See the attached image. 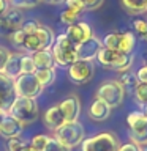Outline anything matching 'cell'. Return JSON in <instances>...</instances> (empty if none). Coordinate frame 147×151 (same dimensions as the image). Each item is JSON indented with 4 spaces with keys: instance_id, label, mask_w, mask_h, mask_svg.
<instances>
[{
    "instance_id": "1",
    "label": "cell",
    "mask_w": 147,
    "mask_h": 151,
    "mask_svg": "<svg viewBox=\"0 0 147 151\" xmlns=\"http://www.w3.org/2000/svg\"><path fill=\"white\" fill-rule=\"evenodd\" d=\"M38 102L33 98H21L16 96L11 106L8 107L7 113L19 120L24 126L32 124L33 121L38 120Z\"/></svg>"
},
{
    "instance_id": "2",
    "label": "cell",
    "mask_w": 147,
    "mask_h": 151,
    "mask_svg": "<svg viewBox=\"0 0 147 151\" xmlns=\"http://www.w3.org/2000/svg\"><path fill=\"white\" fill-rule=\"evenodd\" d=\"M54 41H55V35L52 32V28L40 24L33 32L25 33V38H24V50L27 54H33V52H38V50L51 49Z\"/></svg>"
},
{
    "instance_id": "3",
    "label": "cell",
    "mask_w": 147,
    "mask_h": 151,
    "mask_svg": "<svg viewBox=\"0 0 147 151\" xmlns=\"http://www.w3.org/2000/svg\"><path fill=\"white\" fill-rule=\"evenodd\" d=\"M51 52L55 60V65L62 66V68L70 66L71 63H74L78 60V57H76V44L65 33L55 36V41L51 47Z\"/></svg>"
},
{
    "instance_id": "4",
    "label": "cell",
    "mask_w": 147,
    "mask_h": 151,
    "mask_svg": "<svg viewBox=\"0 0 147 151\" xmlns=\"http://www.w3.org/2000/svg\"><path fill=\"white\" fill-rule=\"evenodd\" d=\"M54 139L73 150V148H76V146H79L81 143H82V140L85 139L84 126L81 124L78 120L63 123L60 127H57V129L54 131Z\"/></svg>"
},
{
    "instance_id": "5",
    "label": "cell",
    "mask_w": 147,
    "mask_h": 151,
    "mask_svg": "<svg viewBox=\"0 0 147 151\" xmlns=\"http://www.w3.org/2000/svg\"><path fill=\"white\" fill-rule=\"evenodd\" d=\"M97 60L104 66V68L116 69V71H120V73H125V71H128V69L131 68L135 57H133V54L127 55V54H122V52L108 49V47L103 46L101 49H100L98 55H97Z\"/></svg>"
},
{
    "instance_id": "6",
    "label": "cell",
    "mask_w": 147,
    "mask_h": 151,
    "mask_svg": "<svg viewBox=\"0 0 147 151\" xmlns=\"http://www.w3.org/2000/svg\"><path fill=\"white\" fill-rule=\"evenodd\" d=\"M79 146L81 151H119L120 142L112 132H100L89 139H84Z\"/></svg>"
},
{
    "instance_id": "7",
    "label": "cell",
    "mask_w": 147,
    "mask_h": 151,
    "mask_svg": "<svg viewBox=\"0 0 147 151\" xmlns=\"http://www.w3.org/2000/svg\"><path fill=\"white\" fill-rule=\"evenodd\" d=\"M101 42L108 49L130 55L133 54L135 46H136V35L131 32H111L103 38Z\"/></svg>"
},
{
    "instance_id": "8",
    "label": "cell",
    "mask_w": 147,
    "mask_h": 151,
    "mask_svg": "<svg viewBox=\"0 0 147 151\" xmlns=\"http://www.w3.org/2000/svg\"><path fill=\"white\" fill-rule=\"evenodd\" d=\"M95 98L104 101L111 109L119 107L123 102V99H125V88H123L122 83L116 79L106 80V82L100 83Z\"/></svg>"
},
{
    "instance_id": "9",
    "label": "cell",
    "mask_w": 147,
    "mask_h": 151,
    "mask_svg": "<svg viewBox=\"0 0 147 151\" xmlns=\"http://www.w3.org/2000/svg\"><path fill=\"white\" fill-rule=\"evenodd\" d=\"M127 123L130 126L131 142L139 146L147 145V116L144 112H131L127 116Z\"/></svg>"
},
{
    "instance_id": "10",
    "label": "cell",
    "mask_w": 147,
    "mask_h": 151,
    "mask_svg": "<svg viewBox=\"0 0 147 151\" xmlns=\"http://www.w3.org/2000/svg\"><path fill=\"white\" fill-rule=\"evenodd\" d=\"M43 90L44 88L38 82L35 74H21L14 79V91H16V96L36 99L43 93Z\"/></svg>"
},
{
    "instance_id": "11",
    "label": "cell",
    "mask_w": 147,
    "mask_h": 151,
    "mask_svg": "<svg viewBox=\"0 0 147 151\" xmlns=\"http://www.w3.org/2000/svg\"><path fill=\"white\" fill-rule=\"evenodd\" d=\"M24 24V14L21 9L8 6L3 13H0V35L9 36L13 32L21 28Z\"/></svg>"
},
{
    "instance_id": "12",
    "label": "cell",
    "mask_w": 147,
    "mask_h": 151,
    "mask_svg": "<svg viewBox=\"0 0 147 151\" xmlns=\"http://www.w3.org/2000/svg\"><path fill=\"white\" fill-rule=\"evenodd\" d=\"M95 74V65L93 61H85V60H76L74 63L68 66V77L76 85H84L87 83Z\"/></svg>"
},
{
    "instance_id": "13",
    "label": "cell",
    "mask_w": 147,
    "mask_h": 151,
    "mask_svg": "<svg viewBox=\"0 0 147 151\" xmlns=\"http://www.w3.org/2000/svg\"><path fill=\"white\" fill-rule=\"evenodd\" d=\"M101 47H103L101 40L93 35L92 38H89V40H85L81 44L76 46V57H78V60L93 61L97 58V55H98Z\"/></svg>"
},
{
    "instance_id": "14",
    "label": "cell",
    "mask_w": 147,
    "mask_h": 151,
    "mask_svg": "<svg viewBox=\"0 0 147 151\" xmlns=\"http://www.w3.org/2000/svg\"><path fill=\"white\" fill-rule=\"evenodd\" d=\"M16 98L14 91V80L5 73H0V110L7 112L8 107Z\"/></svg>"
},
{
    "instance_id": "15",
    "label": "cell",
    "mask_w": 147,
    "mask_h": 151,
    "mask_svg": "<svg viewBox=\"0 0 147 151\" xmlns=\"http://www.w3.org/2000/svg\"><path fill=\"white\" fill-rule=\"evenodd\" d=\"M59 109L62 112V115L65 118V123L68 121H76L79 118V113H81V101L78 96H74V94H70V96H66L63 101H60L59 104Z\"/></svg>"
},
{
    "instance_id": "16",
    "label": "cell",
    "mask_w": 147,
    "mask_h": 151,
    "mask_svg": "<svg viewBox=\"0 0 147 151\" xmlns=\"http://www.w3.org/2000/svg\"><path fill=\"white\" fill-rule=\"evenodd\" d=\"M65 35L68 36L76 46H78L82 41L92 38L93 36V32H92V27H90L87 22H74V24H71V25L66 27Z\"/></svg>"
},
{
    "instance_id": "17",
    "label": "cell",
    "mask_w": 147,
    "mask_h": 151,
    "mask_svg": "<svg viewBox=\"0 0 147 151\" xmlns=\"http://www.w3.org/2000/svg\"><path fill=\"white\" fill-rule=\"evenodd\" d=\"M24 131V124L19 120H16L11 115H5L2 123H0V137L3 139H14V137H21Z\"/></svg>"
},
{
    "instance_id": "18",
    "label": "cell",
    "mask_w": 147,
    "mask_h": 151,
    "mask_svg": "<svg viewBox=\"0 0 147 151\" xmlns=\"http://www.w3.org/2000/svg\"><path fill=\"white\" fill-rule=\"evenodd\" d=\"M109 115H111V107L101 99L95 98V101L89 107V116L95 121H104L109 118Z\"/></svg>"
},
{
    "instance_id": "19",
    "label": "cell",
    "mask_w": 147,
    "mask_h": 151,
    "mask_svg": "<svg viewBox=\"0 0 147 151\" xmlns=\"http://www.w3.org/2000/svg\"><path fill=\"white\" fill-rule=\"evenodd\" d=\"M22 54H24V52H11V54H9V58H8V61H7V65H5L3 73L7 74L8 77H11L13 80L16 79L17 76L22 74V69H21Z\"/></svg>"
},
{
    "instance_id": "20",
    "label": "cell",
    "mask_w": 147,
    "mask_h": 151,
    "mask_svg": "<svg viewBox=\"0 0 147 151\" xmlns=\"http://www.w3.org/2000/svg\"><path fill=\"white\" fill-rule=\"evenodd\" d=\"M43 120H44L46 127H49V129H52V131H55L57 127H60L65 123V118H63V115H62L59 106H52V107L47 109L44 116H43Z\"/></svg>"
},
{
    "instance_id": "21",
    "label": "cell",
    "mask_w": 147,
    "mask_h": 151,
    "mask_svg": "<svg viewBox=\"0 0 147 151\" xmlns=\"http://www.w3.org/2000/svg\"><path fill=\"white\" fill-rule=\"evenodd\" d=\"M32 58H33V63H35V68L36 69H41V68H55V60L52 57V52L49 49L46 50H38V52H33Z\"/></svg>"
},
{
    "instance_id": "22",
    "label": "cell",
    "mask_w": 147,
    "mask_h": 151,
    "mask_svg": "<svg viewBox=\"0 0 147 151\" xmlns=\"http://www.w3.org/2000/svg\"><path fill=\"white\" fill-rule=\"evenodd\" d=\"M35 77L38 79V82L41 83L43 88L49 87L55 82V77H57V73H55V68H41V69H35Z\"/></svg>"
},
{
    "instance_id": "23",
    "label": "cell",
    "mask_w": 147,
    "mask_h": 151,
    "mask_svg": "<svg viewBox=\"0 0 147 151\" xmlns=\"http://www.w3.org/2000/svg\"><path fill=\"white\" fill-rule=\"evenodd\" d=\"M122 6L130 14H141L146 13L147 0H122Z\"/></svg>"
},
{
    "instance_id": "24",
    "label": "cell",
    "mask_w": 147,
    "mask_h": 151,
    "mask_svg": "<svg viewBox=\"0 0 147 151\" xmlns=\"http://www.w3.org/2000/svg\"><path fill=\"white\" fill-rule=\"evenodd\" d=\"M135 98L136 102L141 104V106H146L147 104V83L144 82H138L135 87Z\"/></svg>"
},
{
    "instance_id": "25",
    "label": "cell",
    "mask_w": 147,
    "mask_h": 151,
    "mask_svg": "<svg viewBox=\"0 0 147 151\" xmlns=\"http://www.w3.org/2000/svg\"><path fill=\"white\" fill-rule=\"evenodd\" d=\"M24 38H25L24 30H22V28H17L16 32H13L11 35L8 36V40L11 41V44L16 47L17 50H24Z\"/></svg>"
},
{
    "instance_id": "26",
    "label": "cell",
    "mask_w": 147,
    "mask_h": 151,
    "mask_svg": "<svg viewBox=\"0 0 147 151\" xmlns=\"http://www.w3.org/2000/svg\"><path fill=\"white\" fill-rule=\"evenodd\" d=\"M119 82L122 83V87L125 88V90H135L136 83H138V79H136L135 74H131V73H128V71H125V73L120 76Z\"/></svg>"
},
{
    "instance_id": "27",
    "label": "cell",
    "mask_w": 147,
    "mask_h": 151,
    "mask_svg": "<svg viewBox=\"0 0 147 151\" xmlns=\"http://www.w3.org/2000/svg\"><path fill=\"white\" fill-rule=\"evenodd\" d=\"M21 69H22V74H33L35 73V63H33V58L30 54H22V58H21Z\"/></svg>"
},
{
    "instance_id": "28",
    "label": "cell",
    "mask_w": 147,
    "mask_h": 151,
    "mask_svg": "<svg viewBox=\"0 0 147 151\" xmlns=\"http://www.w3.org/2000/svg\"><path fill=\"white\" fill-rule=\"evenodd\" d=\"M51 137L46 135V134H38V135H33L32 137V142H30V146H33L36 151H43L44 150V146L47 145V142H49Z\"/></svg>"
},
{
    "instance_id": "29",
    "label": "cell",
    "mask_w": 147,
    "mask_h": 151,
    "mask_svg": "<svg viewBox=\"0 0 147 151\" xmlns=\"http://www.w3.org/2000/svg\"><path fill=\"white\" fill-rule=\"evenodd\" d=\"M79 14H81V13H78V11H74V9L65 8V9H63V13L60 14V21L63 22L65 25H71V24H74L76 21H78Z\"/></svg>"
},
{
    "instance_id": "30",
    "label": "cell",
    "mask_w": 147,
    "mask_h": 151,
    "mask_svg": "<svg viewBox=\"0 0 147 151\" xmlns=\"http://www.w3.org/2000/svg\"><path fill=\"white\" fill-rule=\"evenodd\" d=\"M9 5L13 8H17V9H27V8H33L36 6L40 0H8Z\"/></svg>"
},
{
    "instance_id": "31",
    "label": "cell",
    "mask_w": 147,
    "mask_h": 151,
    "mask_svg": "<svg viewBox=\"0 0 147 151\" xmlns=\"http://www.w3.org/2000/svg\"><path fill=\"white\" fill-rule=\"evenodd\" d=\"M43 151H71V148L65 146L63 143H60L59 140L54 139V137H51L49 142H47V145L44 146V150H43Z\"/></svg>"
},
{
    "instance_id": "32",
    "label": "cell",
    "mask_w": 147,
    "mask_h": 151,
    "mask_svg": "<svg viewBox=\"0 0 147 151\" xmlns=\"http://www.w3.org/2000/svg\"><path fill=\"white\" fill-rule=\"evenodd\" d=\"M133 28H135L136 35L144 38L146 32H147V21L146 19H135V21H133Z\"/></svg>"
},
{
    "instance_id": "33",
    "label": "cell",
    "mask_w": 147,
    "mask_h": 151,
    "mask_svg": "<svg viewBox=\"0 0 147 151\" xmlns=\"http://www.w3.org/2000/svg\"><path fill=\"white\" fill-rule=\"evenodd\" d=\"M65 8L74 9V11H78V13H82L85 9L82 0H65Z\"/></svg>"
},
{
    "instance_id": "34",
    "label": "cell",
    "mask_w": 147,
    "mask_h": 151,
    "mask_svg": "<svg viewBox=\"0 0 147 151\" xmlns=\"http://www.w3.org/2000/svg\"><path fill=\"white\" fill-rule=\"evenodd\" d=\"M25 145V142H24L21 137H14V139H8V145H7V150L8 151H17L21 146Z\"/></svg>"
},
{
    "instance_id": "35",
    "label": "cell",
    "mask_w": 147,
    "mask_h": 151,
    "mask_svg": "<svg viewBox=\"0 0 147 151\" xmlns=\"http://www.w3.org/2000/svg\"><path fill=\"white\" fill-rule=\"evenodd\" d=\"M9 54H11V50H8L7 47L0 46V73H3L5 65H7V61L9 58Z\"/></svg>"
},
{
    "instance_id": "36",
    "label": "cell",
    "mask_w": 147,
    "mask_h": 151,
    "mask_svg": "<svg viewBox=\"0 0 147 151\" xmlns=\"http://www.w3.org/2000/svg\"><path fill=\"white\" fill-rule=\"evenodd\" d=\"M136 79H138V82H144L147 83V66H142V68H139L136 71Z\"/></svg>"
},
{
    "instance_id": "37",
    "label": "cell",
    "mask_w": 147,
    "mask_h": 151,
    "mask_svg": "<svg viewBox=\"0 0 147 151\" xmlns=\"http://www.w3.org/2000/svg\"><path fill=\"white\" fill-rule=\"evenodd\" d=\"M119 151H142V150H141L139 145L133 143V142H128V143H125V145H120Z\"/></svg>"
},
{
    "instance_id": "38",
    "label": "cell",
    "mask_w": 147,
    "mask_h": 151,
    "mask_svg": "<svg viewBox=\"0 0 147 151\" xmlns=\"http://www.w3.org/2000/svg\"><path fill=\"white\" fill-rule=\"evenodd\" d=\"M85 9H97L100 5L103 3V0H82Z\"/></svg>"
},
{
    "instance_id": "39",
    "label": "cell",
    "mask_w": 147,
    "mask_h": 151,
    "mask_svg": "<svg viewBox=\"0 0 147 151\" xmlns=\"http://www.w3.org/2000/svg\"><path fill=\"white\" fill-rule=\"evenodd\" d=\"M17 151H36L35 148H33V146H30V143H25V145H24V146H21V148H19Z\"/></svg>"
},
{
    "instance_id": "40",
    "label": "cell",
    "mask_w": 147,
    "mask_h": 151,
    "mask_svg": "<svg viewBox=\"0 0 147 151\" xmlns=\"http://www.w3.org/2000/svg\"><path fill=\"white\" fill-rule=\"evenodd\" d=\"M8 8V0H0V13H3Z\"/></svg>"
},
{
    "instance_id": "41",
    "label": "cell",
    "mask_w": 147,
    "mask_h": 151,
    "mask_svg": "<svg viewBox=\"0 0 147 151\" xmlns=\"http://www.w3.org/2000/svg\"><path fill=\"white\" fill-rule=\"evenodd\" d=\"M40 2H46V3H52V5H57V3H62L63 0H40Z\"/></svg>"
},
{
    "instance_id": "42",
    "label": "cell",
    "mask_w": 147,
    "mask_h": 151,
    "mask_svg": "<svg viewBox=\"0 0 147 151\" xmlns=\"http://www.w3.org/2000/svg\"><path fill=\"white\" fill-rule=\"evenodd\" d=\"M7 115V112H3V110H0V123H2V120H3V116Z\"/></svg>"
},
{
    "instance_id": "43",
    "label": "cell",
    "mask_w": 147,
    "mask_h": 151,
    "mask_svg": "<svg viewBox=\"0 0 147 151\" xmlns=\"http://www.w3.org/2000/svg\"><path fill=\"white\" fill-rule=\"evenodd\" d=\"M141 150H142V151H147V145H144V146H141Z\"/></svg>"
},
{
    "instance_id": "44",
    "label": "cell",
    "mask_w": 147,
    "mask_h": 151,
    "mask_svg": "<svg viewBox=\"0 0 147 151\" xmlns=\"http://www.w3.org/2000/svg\"><path fill=\"white\" fill-rule=\"evenodd\" d=\"M144 66H147V55H146V60H144Z\"/></svg>"
},
{
    "instance_id": "45",
    "label": "cell",
    "mask_w": 147,
    "mask_h": 151,
    "mask_svg": "<svg viewBox=\"0 0 147 151\" xmlns=\"http://www.w3.org/2000/svg\"><path fill=\"white\" fill-rule=\"evenodd\" d=\"M146 21H147V19H146ZM144 40L147 41V32H146V35H144Z\"/></svg>"
},
{
    "instance_id": "46",
    "label": "cell",
    "mask_w": 147,
    "mask_h": 151,
    "mask_svg": "<svg viewBox=\"0 0 147 151\" xmlns=\"http://www.w3.org/2000/svg\"><path fill=\"white\" fill-rule=\"evenodd\" d=\"M144 113H146V116H147V104H146V112Z\"/></svg>"
},
{
    "instance_id": "47",
    "label": "cell",
    "mask_w": 147,
    "mask_h": 151,
    "mask_svg": "<svg viewBox=\"0 0 147 151\" xmlns=\"http://www.w3.org/2000/svg\"><path fill=\"white\" fill-rule=\"evenodd\" d=\"M146 13H147V6H146Z\"/></svg>"
}]
</instances>
